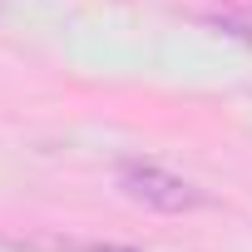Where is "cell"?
<instances>
[{"label": "cell", "mask_w": 252, "mask_h": 252, "mask_svg": "<svg viewBox=\"0 0 252 252\" xmlns=\"http://www.w3.org/2000/svg\"><path fill=\"white\" fill-rule=\"evenodd\" d=\"M0 242L15 252H139L129 242H94V237H74V232H5Z\"/></svg>", "instance_id": "obj_2"}, {"label": "cell", "mask_w": 252, "mask_h": 252, "mask_svg": "<svg viewBox=\"0 0 252 252\" xmlns=\"http://www.w3.org/2000/svg\"><path fill=\"white\" fill-rule=\"evenodd\" d=\"M119 188H124V198H134V203H144L154 213H193V208H203V188L178 178V173H168V168H158V163H124Z\"/></svg>", "instance_id": "obj_1"}]
</instances>
